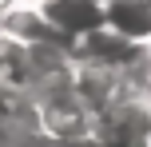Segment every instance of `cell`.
Segmentation results:
<instances>
[{"instance_id": "6da1fadb", "label": "cell", "mask_w": 151, "mask_h": 147, "mask_svg": "<svg viewBox=\"0 0 151 147\" xmlns=\"http://www.w3.org/2000/svg\"><path fill=\"white\" fill-rule=\"evenodd\" d=\"M32 8L68 48L80 36L104 28V0H36Z\"/></svg>"}, {"instance_id": "7a4b0ae2", "label": "cell", "mask_w": 151, "mask_h": 147, "mask_svg": "<svg viewBox=\"0 0 151 147\" xmlns=\"http://www.w3.org/2000/svg\"><path fill=\"white\" fill-rule=\"evenodd\" d=\"M104 28L131 44H151V0H104Z\"/></svg>"}, {"instance_id": "3957f363", "label": "cell", "mask_w": 151, "mask_h": 147, "mask_svg": "<svg viewBox=\"0 0 151 147\" xmlns=\"http://www.w3.org/2000/svg\"><path fill=\"white\" fill-rule=\"evenodd\" d=\"M147 147H151V123H147Z\"/></svg>"}]
</instances>
